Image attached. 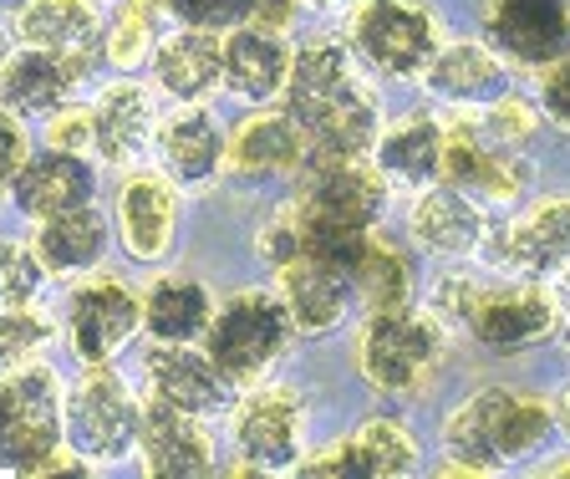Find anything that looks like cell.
Returning <instances> with one entry per match:
<instances>
[{
    "label": "cell",
    "instance_id": "obj_48",
    "mask_svg": "<svg viewBox=\"0 0 570 479\" xmlns=\"http://www.w3.org/2000/svg\"><path fill=\"white\" fill-rule=\"evenodd\" d=\"M6 57H11V51H6V37H0V67H6Z\"/></svg>",
    "mask_w": 570,
    "mask_h": 479
},
{
    "label": "cell",
    "instance_id": "obj_7",
    "mask_svg": "<svg viewBox=\"0 0 570 479\" xmlns=\"http://www.w3.org/2000/svg\"><path fill=\"white\" fill-rule=\"evenodd\" d=\"M138 393L112 362H82V378L67 388V443L87 465H118L138 439Z\"/></svg>",
    "mask_w": 570,
    "mask_h": 479
},
{
    "label": "cell",
    "instance_id": "obj_17",
    "mask_svg": "<svg viewBox=\"0 0 570 479\" xmlns=\"http://www.w3.org/2000/svg\"><path fill=\"white\" fill-rule=\"evenodd\" d=\"M489 47L520 67H546L570 47V0H489Z\"/></svg>",
    "mask_w": 570,
    "mask_h": 479
},
{
    "label": "cell",
    "instance_id": "obj_1",
    "mask_svg": "<svg viewBox=\"0 0 570 479\" xmlns=\"http://www.w3.org/2000/svg\"><path fill=\"white\" fill-rule=\"evenodd\" d=\"M281 97L296 128L306 133L311 154H372L377 144L382 108L346 41L311 37L306 47H296Z\"/></svg>",
    "mask_w": 570,
    "mask_h": 479
},
{
    "label": "cell",
    "instance_id": "obj_28",
    "mask_svg": "<svg viewBox=\"0 0 570 479\" xmlns=\"http://www.w3.org/2000/svg\"><path fill=\"white\" fill-rule=\"evenodd\" d=\"M11 37L21 47L92 57L102 47V11L97 0H21L11 16Z\"/></svg>",
    "mask_w": 570,
    "mask_h": 479
},
{
    "label": "cell",
    "instance_id": "obj_43",
    "mask_svg": "<svg viewBox=\"0 0 570 479\" xmlns=\"http://www.w3.org/2000/svg\"><path fill=\"white\" fill-rule=\"evenodd\" d=\"M296 6L301 0H255V26H271V31H285V26L296 21Z\"/></svg>",
    "mask_w": 570,
    "mask_h": 479
},
{
    "label": "cell",
    "instance_id": "obj_12",
    "mask_svg": "<svg viewBox=\"0 0 570 479\" xmlns=\"http://www.w3.org/2000/svg\"><path fill=\"white\" fill-rule=\"evenodd\" d=\"M443 179L474 199L514 204L530 168H524L520 148H504L474 113V118H459L443 128Z\"/></svg>",
    "mask_w": 570,
    "mask_h": 479
},
{
    "label": "cell",
    "instance_id": "obj_46",
    "mask_svg": "<svg viewBox=\"0 0 570 479\" xmlns=\"http://www.w3.org/2000/svg\"><path fill=\"white\" fill-rule=\"evenodd\" d=\"M301 6H311V11H336V6H356V0H301Z\"/></svg>",
    "mask_w": 570,
    "mask_h": 479
},
{
    "label": "cell",
    "instance_id": "obj_36",
    "mask_svg": "<svg viewBox=\"0 0 570 479\" xmlns=\"http://www.w3.org/2000/svg\"><path fill=\"white\" fill-rule=\"evenodd\" d=\"M479 296H484V281H474V276H439L433 281V296H428V312L439 316L449 332H469V316H474V306H479Z\"/></svg>",
    "mask_w": 570,
    "mask_h": 479
},
{
    "label": "cell",
    "instance_id": "obj_35",
    "mask_svg": "<svg viewBox=\"0 0 570 479\" xmlns=\"http://www.w3.org/2000/svg\"><path fill=\"white\" fill-rule=\"evenodd\" d=\"M47 286V265L21 240H0V306H36Z\"/></svg>",
    "mask_w": 570,
    "mask_h": 479
},
{
    "label": "cell",
    "instance_id": "obj_23",
    "mask_svg": "<svg viewBox=\"0 0 570 479\" xmlns=\"http://www.w3.org/2000/svg\"><path fill=\"white\" fill-rule=\"evenodd\" d=\"M97 174L87 154H67V148H47V154H26V164L11 179V204L26 219H51L61 209L92 204Z\"/></svg>",
    "mask_w": 570,
    "mask_h": 479
},
{
    "label": "cell",
    "instance_id": "obj_10",
    "mask_svg": "<svg viewBox=\"0 0 570 479\" xmlns=\"http://www.w3.org/2000/svg\"><path fill=\"white\" fill-rule=\"evenodd\" d=\"M61 326L82 362H112L142 332V291L122 286L118 276H87L71 286Z\"/></svg>",
    "mask_w": 570,
    "mask_h": 479
},
{
    "label": "cell",
    "instance_id": "obj_27",
    "mask_svg": "<svg viewBox=\"0 0 570 479\" xmlns=\"http://www.w3.org/2000/svg\"><path fill=\"white\" fill-rule=\"evenodd\" d=\"M291 57L296 47L285 41V31H271V26H235L225 31V87L239 97V102H271V97L285 92V77H291Z\"/></svg>",
    "mask_w": 570,
    "mask_h": 479
},
{
    "label": "cell",
    "instance_id": "obj_11",
    "mask_svg": "<svg viewBox=\"0 0 570 479\" xmlns=\"http://www.w3.org/2000/svg\"><path fill=\"white\" fill-rule=\"evenodd\" d=\"M560 326V306L540 281H514V286H484L474 316H469V336L494 358H520V352L550 342Z\"/></svg>",
    "mask_w": 570,
    "mask_h": 479
},
{
    "label": "cell",
    "instance_id": "obj_45",
    "mask_svg": "<svg viewBox=\"0 0 570 479\" xmlns=\"http://www.w3.org/2000/svg\"><path fill=\"white\" fill-rule=\"evenodd\" d=\"M560 291H556V306H560V312H566L570 316V265H566V271H560Z\"/></svg>",
    "mask_w": 570,
    "mask_h": 479
},
{
    "label": "cell",
    "instance_id": "obj_24",
    "mask_svg": "<svg viewBox=\"0 0 570 479\" xmlns=\"http://www.w3.org/2000/svg\"><path fill=\"white\" fill-rule=\"evenodd\" d=\"M306 154L311 144L291 113H249L245 123L229 128L225 168L235 179L261 184V179H281V174H301Z\"/></svg>",
    "mask_w": 570,
    "mask_h": 479
},
{
    "label": "cell",
    "instance_id": "obj_40",
    "mask_svg": "<svg viewBox=\"0 0 570 479\" xmlns=\"http://www.w3.org/2000/svg\"><path fill=\"white\" fill-rule=\"evenodd\" d=\"M47 148H67V154H92V113L67 102L47 118Z\"/></svg>",
    "mask_w": 570,
    "mask_h": 479
},
{
    "label": "cell",
    "instance_id": "obj_16",
    "mask_svg": "<svg viewBox=\"0 0 570 479\" xmlns=\"http://www.w3.org/2000/svg\"><path fill=\"white\" fill-rule=\"evenodd\" d=\"M142 378L154 398L184 408V413H199V419L225 413L235 398V383L219 372V362L194 342H154L142 352Z\"/></svg>",
    "mask_w": 570,
    "mask_h": 479
},
{
    "label": "cell",
    "instance_id": "obj_30",
    "mask_svg": "<svg viewBox=\"0 0 570 479\" xmlns=\"http://www.w3.org/2000/svg\"><path fill=\"white\" fill-rule=\"evenodd\" d=\"M377 168L387 174V184L403 189H428L443 179V123H433L428 113H407L387 133H377Z\"/></svg>",
    "mask_w": 570,
    "mask_h": 479
},
{
    "label": "cell",
    "instance_id": "obj_8",
    "mask_svg": "<svg viewBox=\"0 0 570 479\" xmlns=\"http://www.w3.org/2000/svg\"><path fill=\"white\" fill-rule=\"evenodd\" d=\"M306 398L281 383H249L235 403L229 439L239 454V475H285L306 454Z\"/></svg>",
    "mask_w": 570,
    "mask_h": 479
},
{
    "label": "cell",
    "instance_id": "obj_13",
    "mask_svg": "<svg viewBox=\"0 0 570 479\" xmlns=\"http://www.w3.org/2000/svg\"><path fill=\"white\" fill-rule=\"evenodd\" d=\"M423 449H417L413 429L403 419H367L356 433H346L342 443H326L321 454H301L296 475L306 479H392V475H413Z\"/></svg>",
    "mask_w": 570,
    "mask_h": 479
},
{
    "label": "cell",
    "instance_id": "obj_6",
    "mask_svg": "<svg viewBox=\"0 0 570 479\" xmlns=\"http://www.w3.org/2000/svg\"><path fill=\"white\" fill-rule=\"evenodd\" d=\"M346 47L356 51V61L367 72L413 82V77H423L433 51L443 47L439 16L428 11L423 0H356Z\"/></svg>",
    "mask_w": 570,
    "mask_h": 479
},
{
    "label": "cell",
    "instance_id": "obj_31",
    "mask_svg": "<svg viewBox=\"0 0 570 479\" xmlns=\"http://www.w3.org/2000/svg\"><path fill=\"white\" fill-rule=\"evenodd\" d=\"M214 316V296L199 276H158L142 291V332L154 342H204Z\"/></svg>",
    "mask_w": 570,
    "mask_h": 479
},
{
    "label": "cell",
    "instance_id": "obj_19",
    "mask_svg": "<svg viewBox=\"0 0 570 479\" xmlns=\"http://www.w3.org/2000/svg\"><path fill=\"white\" fill-rule=\"evenodd\" d=\"M118 240L138 265H158L178 235V184L168 174H128L118 189Z\"/></svg>",
    "mask_w": 570,
    "mask_h": 479
},
{
    "label": "cell",
    "instance_id": "obj_44",
    "mask_svg": "<svg viewBox=\"0 0 570 479\" xmlns=\"http://www.w3.org/2000/svg\"><path fill=\"white\" fill-rule=\"evenodd\" d=\"M550 413H556V429H560V433H566V439H570V388H566V393L556 398V403H550Z\"/></svg>",
    "mask_w": 570,
    "mask_h": 479
},
{
    "label": "cell",
    "instance_id": "obj_22",
    "mask_svg": "<svg viewBox=\"0 0 570 479\" xmlns=\"http://www.w3.org/2000/svg\"><path fill=\"white\" fill-rule=\"evenodd\" d=\"M407 229H413V240L428 255H439V261H469V255H479V245H484V235H489V215L474 194L453 189V184H428L413 199Z\"/></svg>",
    "mask_w": 570,
    "mask_h": 479
},
{
    "label": "cell",
    "instance_id": "obj_29",
    "mask_svg": "<svg viewBox=\"0 0 570 479\" xmlns=\"http://www.w3.org/2000/svg\"><path fill=\"white\" fill-rule=\"evenodd\" d=\"M31 251L41 255L47 276H92L107 255V219L97 215V204H77L51 219H36Z\"/></svg>",
    "mask_w": 570,
    "mask_h": 479
},
{
    "label": "cell",
    "instance_id": "obj_18",
    "mask_svg": "<svg viewBox=\"0 0 570 479\" xmlns=\"http://www.w3.org/2000/svg\"><path fill=\"white\" fill-rule=\"evenodd\" d=\"M87 67H92V57L21 47L0 67V102L16 118H51V113L67 108L71 97H77V87L87 82Z\"/></svg>",
    "mask_w": 570,
    "mask_h": 479
},
{
    "label": "cell",
    "instance_id": "obj_41",
    "mask_svg": "<svg viewBox=\"0 0 570 479\" xmlns=\"http://www.w3.org/2000/svg\"><path fill=\"white\" fill-rule=\"evenodd\" d=\"M255 245H261L265 265H275V271L296 261V255H301V219H296V209H281V215L261 229V240H255Z\"/></svg>",
    "mask_w": 570,
    "mask_h": 479
},
{
    "label": "cell",
    "instance_id": "obj_47",
    "mask_svg": "<svg viewBox=\"0 0 570 479\" xmlns=\"http://www.w3.org/2000/svg\"><path fill=\"white\" fill-rule=\"evenodd\" d=\"M546 475H570V454L556 459V465H546Z\"/></svg>",
    "mask_w": 570,
    "mask_h": 479
},
{
    "label": "cell",
    "instance_id": "obj_39",
    "mask_svg": "<svg viewBox=\"0 0 570 479\" xmlns=\"http://www.w3.org/2000/svg\"><path fill=\"white\" fill-rule=\"evenodd\" d=\"M534 108L546 113L556 128L570 133V47L556 61L540 67V87H534Z\"/></svg>",
    "mask_w": 570,
    "mask_h": 479
},
{
    "label": "cell",
    "instance_id": "obj_21",
    "mask_svg": "<svg viewBox=\"0 0 570 479\" xmlns=\"http://www.w3.org/2000/svg\"><path fill=\"white\" fill-rule=\"evenodd\" d=\"M423 87L439 102H453V108H489L504 92H514L510 61L499 57L489 41H443L433 51V61L423 67Z\"/></svg>",
    "mask_w": 570,
    "mask_h": 479
},
{
    "label": "cell",
    "instance_id": "obj_32",
    "mask_svg": "<svg viewBox=\"0 0 570 479\" xmlns=\"http://www.w3.org/2000/svg\"><path fill=\"white\" fill-rule=\"evenodd\" d=\"M352 291L367 312H392L413 301V261H407L392 240H382L377 229L367 235L362 255L352 261Z\"/></svg>",
    "mask_w": 570,
    "mask_h": 479
},
{
    "label": "cell",
    "instance_id": "obj_15",
    "mask_svg": "<svg viewBox=\"0 0 570 479\" xmlns=\"http://www.w3.org/2000/svg\"><path fill=\"white\" fill-rule=\"evenodd\" d=\"M138 465L142 475L158 479H199L214 475V433L199 413H184V408L164 403V398H148L138 413Z\"/></svg>",
    "mask_w": 570,
    "mask_h": 479
},
{
    "label": "cell",
    "instance_id": "obj_33",
    "mask_svg": "<svg viewBox=\"0 0 570 479\" xmlns=\"http://www.w3.org/2000/svg\"><path fill=\"white\" fill-rule=\"evenodd\" d=\"M158 47V21H154V6L148 0H122L118 16L102 21V57L122 72L142 67V61L154 57Z\"/></svg>",
    "mask_w": 570,
    "mask_h": 479
},
{
    "label": "cell",
    "instance_id": "obj_4",
    "mask_svg": "<svg viewBox=\"0 0 570 479\" xmlns=\"http://www.w3.org/2000/svg\"><path fill=\"white\" fill-rule=\"evenodd\" d=\"M291 342H296V322L285 312L281 291L265 286H245L225 296L204 326V352L219 362V372L235 388L265 383L291 352Z\"/></svg>",
    "mask_w": 570,
    "mask_h": 479
},
{
    "label": "cell",
    "instance_id": "obj_26",
    "mask_svg": "<svg viewBox=\"0 0 570 479\" xmlns=\"http://www.w3.org/2000/svg\"><path fill=\"white\" fill-rule=\"evenodd\" d=\"M154 82L174 102H209L214 87L225 82V41L219 31L178 26L154 47Z\"/></svg>",
    "mask_w": 570,
    "mask_h": 479
},
{
    "label": "cell",
    "instance_id": "obj_2",
    "mask_svg": "<svg viewBox=\"0 0 570 479\" xmlns=\"http://www.w3.org/2000/svg\"><path fill=\"white\" fill-rule=\"evenodd\" d=\"M556 429L546 398H530L520 388H479L443 419V475H494V469L530 459Z\"/></svg>",
    "mask_w": 570,
    "mask_h": 479
},
{
    "label": "cell",
    "instance_id": "obj_3",
    "mask_svg": "<svg viewBox=\"0 0 570 479\" xmlns=\"http://www.w3.org/2000/svg\"><path fill=\"white\" fill-rule=\"evenodd\" d=\"M453 332L428 312V306H392V312H367L362 336H356V368L362 383L382 398H417L439 383L449 368Z\"/></svg>",
    "mask_w": 570,
    "mask_h": 479
},
{
    "label": "cell",
    "instance_id": "obj_5",
    "mask_svg": "<svg viewBox=\"0 0 570 479\" xmlns=\"http://www.w3.org/2000/svg\"><path fill=\"white\" fill-rule=\"evenodd\" d=\"M67 439V388L47 362L0 372V469L36 475V465Z\"/></svg>",
    "mask_w": 570,
    "mask_h": 479
},
{
    "label": "cell",
    "instance_id": "obj_38",
    "mask_svg": "<svg viewBox=\"0 0 570 479\" xmlns=\"http://www.w3.org/2000/svg\"><path fill=\"white\" fill-rule=\"evenodd\" d=\"M479 113V123H484L489 133H494L504 148H520L524 154V144L534 138V102H524V97H514V92H504L499 102H489V108H474Z\"/></svg>",
    "mask_w": 570,
    "mask_h": 479
},
{
    "label": "cell",
    "instance_id": "obj_9",
    "mask_svg": "<svg viewBox=\"0 0 570 479\" xmlns=\"http://www.w3.org/2000/svg\"><path fill=\"white\" fill-rule=\"evenodd\" d=\"M479 261L524 281H550L570 265V194H546L510 219H489Z\"/></svg>",
    "mask_w": 570,
    "mask_h": 479
},
{
    "label": "cell",
    "instance_id": "obj_34",
    "mask_svg": "<svg viewBox=\"0 0 570 479\" xmlns=\"http://www.w3.org/2000/svg\"><path fill=\"white\" fill-rule=\"evenodd\" d=\"M51 336H57V326L41 306H0V372L41 362Z\"/></svg>",
    "mask_w": 570,
    "mask_h": 479
},
{
    "label": "cell",
    "instance_id": "obj_14",
    "mask_svg": "<svg viewBox=\"0 0 570 479\" xmlns=\"http://www.w3.org/2000/svg\"><path fill=\"white\" fill-rule=\"evenodd\" d=\"M225 144H229V133L219 128V118L204 102H178L154 128L158 174H168L184 194L214 189L219 174H225Z\"/></svg>",
    "mask_w": 570,
    "mask_h": 479
},
{
    "label": "cell",
    "instance_id": "obj_37",
    "mask_svg": "<svg viewBox=\"0 0 570 479\" xmlns=\"http://www.w3.org/2000/svg\"><path fill=\"white\" fill-rule=\"evenodd\" d=\"M178 26H199V31H235L255 16V0H164Z\"/></svg>",
    "mask_w": 570,
    "mask_h": 479
},
{
    "label": "cell",
    "instance_id": "obj_20",
    "mask_svg": "<svg viewBox=\"0 0 570 479\" xmlns=\"http://www.w3.org/2000/svg\"><path fill=\"white\" fill-rule=\"evenodd\" d=\"M275 276H281V301H285V312H291V322H296V336L336 332L356 306L352 271L321 261V255H296Z\"/></svg>",
    "mask_w": 570,
    "mask_h": 479
},
{
    "label": "cell",
    "instance_id": "obj_49",
    "mask_svg": "<svg viewBox=\"0 0 570 479\" xmlns=\"http://www.w3.org/2000/svg\"><path fill=\"white\" fill-rule=\"evenodd\" d=\"M118 6H122V0H118Z\"/></svg>",
    "mask_w": 570,
    "mask_h": 479
},
{
    "label": "cell",
    "instance_id": "obj_42",
    "mask_svg": "<svg viewBox=\"0 0 570 479\" xmlns=\"http://www.w3.org/2000/svg\"><path fill=\"white\" fill-rule=\"evenodd\" d=\"M26 154H31V144H26V118H16V113L0 102V199L11 194V179H16V168L26 164Z\"/></svg>",
    "mask_w": 570,
    "mask_h": 479
},
{
    "label": "cell",
    "instance_id": "obj_25",
    "mask_svg": "<svg viewBox=\"0 0 570 479\" xmlns=\"http://www.w3.org/2000/svg\"><path fill=\"white\" fill-rule=\"evenodd\" d=\"M92 154L112 168H132L148 148H154V128H158V108L148 87L138 82H107L92 97Z\"/></svg>",
    "mask_w": 570,
    "mask_h": 479
}]
</instances>
